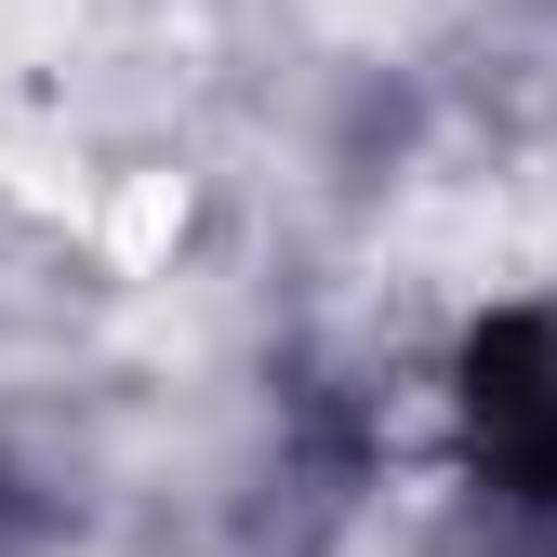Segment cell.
Wrapping results in <instances>:
<instances>
[{
  "instance_id": "6da1fadb",
  "label": "cell",
  "mask_w": 557,
  "mask_h": 557,
  "mask_svg": "<svg viewBox=\"0 0 557 557\" xmlns=\"http://www.w3.org/2000/svg\"><path fill=\"white\" fill-rule=\"evenodd\" d=\"M465 411H478V451H492L505 505L557 518V332H544V319L478 332V359H465Z\"/></svg>"
}]
</instances>
